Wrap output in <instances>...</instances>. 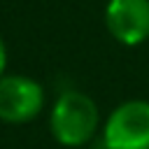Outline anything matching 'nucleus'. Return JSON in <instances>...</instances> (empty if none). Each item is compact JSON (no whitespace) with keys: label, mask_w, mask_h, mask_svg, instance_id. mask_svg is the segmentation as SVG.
Returning a JSON list of instances; mask_svg holds the SVG:
<instances>
[{"label":"nucleus","mask_w":149,"mask_h":149,"mask_svg":"<svg viewBox=\"0 0 149 149\" xmlns=\"http://www.w3.org/2000/svg\"><path fill=\"white\" fill-rule=\"evenodd\" d=\"M100 128V109L88 93L63 91L49 112V130L63 147H84Z\"/></svg>","instance_id":"nucleus-1"},{"label":"nucleus","mask_w":149,"mask_h":149,"mask_svg":"<svg viewBox=\"0 0 149 149\" xmlns=\"http://www.w3.org/2000/svg\"><path fill=\"white\" fill-rule=\"evenodd\" d=\"M105 149H149V100L116 105L102 123Z\"/></svg>","instance_id":"nucleus-2"},{"label":"nucleus","mask_w":149,"mask_h":149,"mask_svg":"<svg viewBox=\"0 0 149 149\" xmlns=\"http://www.w3.org/2000/svg\"><path fill=\"white\" fill-rule=\"evenodd\" d=\"M44 109V88L26 74L0 77V121L28 123Z\"/></svg>","instance_id":"nucleus-3"},{"label":"nucleus","mask_w":149,"mask_h":149,"mask_svg":"<svg viewBox=\"0 0 149 149\" xmlns=\"http://www.w3.org/2000/svg\"><path fill=\"white\" fill-rule=\"evenodd\" d=\"M105 26L119 44H142L149 37V0H107Z\"/></svg>","instance_id":"nucleus-4"},{"label":"nucleus","mask_w":149,"mask_h":149,"mask_svg":"<svg viewBox=\"0 0 149 149\" xmlns=\"http://www.w3.org/2000/svg\"><path fill=\"white\" fill-rule=\"evenodd\" d=\"M7 74V47H5V40L0 37V77Z\"/></svg>","instance_id":"nucleus-5"}]
</instances>
